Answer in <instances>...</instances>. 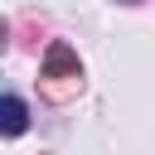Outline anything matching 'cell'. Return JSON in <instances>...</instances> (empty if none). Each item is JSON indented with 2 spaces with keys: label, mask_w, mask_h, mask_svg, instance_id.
<instances>
[{
  "label": "cell",
  "mask_w": 155,
  "mask_h": 155,
  "mask_svg": "<svg viewBox=\"0 0 155 155\" xmlns=\"http://www.w3.org/2000/svg\"><path fill=\"white\" fill-rule=\"evenodd\" d=\"M44 78H53V82H78V78H82L78 53H73L68 44H48V53H44Z\"/></svg>",
  "instance_id": "cell-1"
},
{
  "label": "cell",
  "mask_w": 155,
  "mask_h": 155,
  "mask_svg": "<svg viewBox=\"0 0 155 155\" xmlns=\"http://www.w3.org/2000/svg\"><path fill=\"white\" fill-rule=\"evenodd\" d=\"M29 126V111H24V102L19 97H5V136H19Z\"/></svg>",
  "instance_id": "cell-2"
}]
</instances>
